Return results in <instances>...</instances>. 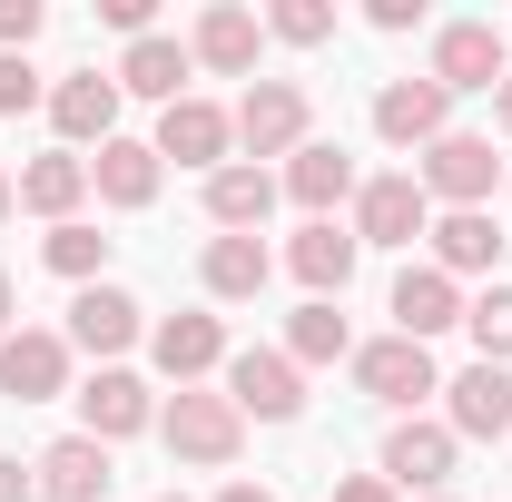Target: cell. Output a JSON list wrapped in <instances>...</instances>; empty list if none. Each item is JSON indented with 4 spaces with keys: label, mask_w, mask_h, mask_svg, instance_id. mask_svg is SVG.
<instances>
[{
    "label": "cell",
    "mask_w": 512,
    "mask_h": 502,
    "mask_svg": "<svg viewBox=\"0 0 512 502\" xmlns=\"http://www.w3.org/2000/svg\"><path fill=\"white\" fill-rule=\"evenodd\" d=\"M158 434H168V453H178V463L227 473V463L247 453V414H237L227 394H207V384H178V404L158 414Z\"/></svg>",
    "instance_id": "6da1fadb"
},
{
    "label": "cell",
    "mask_w": 512,
    "mask_h": 502,
    "mask_svg": "<svg viewBox=\"0 0 512 502\" xmlns=\"http://www.w3.org/2000/svg\"><path fill=\"white\" fill-rule=\"evenodd\" d=\"M227 119H237L247 168H266V158H296V148L316 138V99H306L296 79H247V99H237Z\"/></svg>",
    "instance_id": "7a4b0ae2"
},
{
    "label": "cell",
    "mask_w": 512,
    "mask_h": 502,
    "mask_svg": "<svg viewBox=\"0 0 512 502\" xmlns=\"http://www.w3.org/2000/svg\"><path fill=\"white\" fill-rule=\"evenodd\" d=\"M227 404H237L247 424H296V414H306L296 355H286V345H237V355H227Z\"/></svg>",
    "instance_id": "3957f363"
},
{
    "label": "cell",
    "mask_w": 512,
    "mask_h": 502,
    "mask_svg": "<svg viewBox=\"0 0 512 502\" xmlns=\"http://www.w3.org/2000/svg\"><path fill=\"white\" fill-rule=\"evenodd\" d=\"M414 188L434 197V207H483V197L503 188V158H493V138H473V128H453L424 148V168H414Z\"/></svg>",
    "instance_id": "277c9868"
},
{
    "label": "cell",
    "mask_w": 512,
    "mask_h": 502,
    "mask_svg": "<svg viewBox=\"0 0 512 502\" xmlns=\"http://www.w3.org/2000/svg\"><path fill=\"white\" fill-rule=\"evenodd\" d=\"M345 365H355V384H365L375 404H394V414H414L424 394H444V375H434V345H414V335H375V345H355Z\"/></svg>",
    "instance_id": "5b68a950"
},
{
    "label": "cell",
    "mask_w": 512,
    "mask_h": 502,
    "mask_svg": "<svg viewBox=\"0 0 512 502\" xmlns=\"http://www.w3.org/2000/svg\"><path fill=\"white\" fill-rule=\"evenodd\" d=\"M434 227V197L414 188V168H384L355 188V247H414Z\"/></svg>",
    "instance_id": "8992f818"
},
{
    "label": "cell",
    "mask_w": 512,
    "mask_h": 502,
    "mask_svg": "<svg viewBox=\"0 0 512 502\" xmlns=\"http://www.w3.org/2000/svg\"><path fill=\"white\" fill-rule=\"evenodd\" d=\"M453 453H463V443H453V424H434V414H394V434H384V483H394V493H444L453 483Z\"/></svg>",
    "instance_id": "52a82bcc"
},
{
    "label": "cell",
    "mask_w": 512,
    "mask_h": 502,
    "mask_svg": "<svg viewBox=\"0 0 512 502\" xmlns=\"http://www.w3.org/2000/svg\"><path fill=\"white\" fill-rule=\"evenodd\" d=\"M168 158L197 168V178H217V168L237 158V119H227L217 99H197V89H188L178 109H158V168H168Z\"/></svg>",
    "instance_id": "ba28073f"
},
{
    "label": "cell",
    "mask_w": 512,
    "mask_h": 502,
    "mask_svg": "<svg viewBox=\"0 0 512 502\" xmlns=\"http://www.w3.org/2000/svg\"><path fill=\"white\" fill-rule=\"evenodd\" d=\"M424 79L453 89V99H463V89H503V79H512L503 30H493V20H444V30H434V69H424Z\"/></svg>",
    "instance_id": "9c48e42d"
},
{
    "label": "cell",
    "mask_w": 512,
    "mask_h": 502,
    "mask_svg": "<svg viewBox=\"0 0 512 502\" xmlns=\"http://www.w3.org/2000/svg\"><path fill=\"white\" fill-rule=\"evenodd\" d=\"M0 394H10V404H60V394H69V335H60V325L0 335Z\"/></svg>",
    "instance_id": "30bf717a"
},
{
    "label": "cell",
    "mask_w": 512,
    "mask_h": 502,
    "mask_svg": "<svg viewBox=\"0 0 512 502\" xmlns=\"http://www.w3.org/2000/svg\"><path fill=\"white\" fill-rule=\"evenodd\" d=\"M69 355H99V365H119L128 345L148 335V306L128 296V286H79V306H69Z\"/></svg>",
    "instance_id": "8fae6325"
},
{
    "label": "cell",
    "mask_w": 512,
    "mask_h": 502,
    "mask_svg": "<svg viewBox=\"0 0 512 502\" xmlns=\"http://www.w3.org/2000/svg\"><path fill=\"white\" fill-rule=\"evenodd\" d=\"M50 128H60L79 158L109 148V138H119V79H109V69H69V79H50Z\"/></svg>",
    "instance_id": "7c38bea8"
},
{
    "label": "cell",
    "mask_w": 512,
    "mask_h": 502,
    "mask_svg": "<svg viewBox=\"0 0 512 502\" xmlns=\"http://www.w3.org/2000/svg\"><path fill=\"white\" fill-rule=\"evenodd\" d=\"M158 424V394L128 375V365H99V375L79 384V434L89 443H128V434H148Z\"/></svg>",
    "instance_id": "4fadbf2b"
},
{
    "label": "cell",
    "mask_w": 512,
    "mask_h": 502,
    "mask_svg": "<svg viewBox=\"0 0 512 502\" xmlns=\"http://www.w3.org/2000/svg\"><path fill=\"white\" fill-rule=\"evenodd\" d=\"M375 138L384 148H434V138H453V89H434V79H384L375 89Z\"/></svg>",
    "instance_id": "5bb4252c"
},
{
    "label": "cell",
    "mask_w": 512,
    "mask_h": 502,
    "mask_svg": "<svg viewBox=\"0 0 512 502\" xmlns=\"http://www.w3.org/2000/svg\"><path fill=\"white\" fill-rule=\"evenodd\" d=\"M444 424H453V443H503L512 434V365H463L444 384Z\"/></svg>",
    "instance_id": "9a60e30c"
},
{
    "label": "cell",
    "mask_w": 512,
    "mask_h": 502,
    "mask_svg": "<svg viewBox=\"0 0 512 502\" xmlns=\"http://www.w3.org/2000/svg\"><path fill=\"white\" fill-rule=\"evenodd\" d=\"M256 50H266V20H256L247 0L197 10V30H188V60L197 69H217V79H256Z\"/></svg>",
    "instance_id": "2e32d148"
},
{
    "label": "cell",
    "mask_w": 512,
    "mask_h": 502,
    "mask_svg": "<svg viewBox=\"0 0 512 502\" xmlns=\"http://www.w3.org/2000/svg\"><path fill=\"white\" fill-rule=\"evenodd\" d=\"M424 266H444L453 286H463V276H493V266H503V227H493V207H444V217H434V227H424Z\"/></svg>",
    "instance_id": "e0dca14e"
},
{
    "label": "cell",
    "mask_w": 512,
    "mask_h": 502,
    "mask_svg": "<svg viewBox=\"0 0 512 502\" xmlns=\"http://www.w3.org/2000/svg\"><path fill=\"white\" fill-rule=\"evenodd\" d=\"M119 99H158V109H178L188 99V79H197V60H188V40H168V30H148V40H128L119 50Z\"/></svg>",
    "instance_id": "ac0fdd59"
},
{
    "label": "cell",
    "mask_w": 512,
    "mask_h": 502,
    "mask_svg": "<svg viewBox=\"0 0 512 502\" xmlns=\"http://www.w3.org/2000/svg\"><path fill=\"white\" fill-rule=\"evenodd\" d=\"M148 355H158L168 384L227 375V325H217V315H158V325H148Z\"/></svg>",
    "instance_id": "d6986e66"
},
{
    "label": "cell",
    "mask_w": 512,
    "mask_h": 502,
    "mask_svg": "<svg viewBox=\"0 0 512 502\" xmlns=\"http://www.w3.org/2000/svg\"><path fill=\"white\" fill-rule=\"evenodd\" d=\"M355 227H335V217H306V227H296V247H286V266H296V286H306V296H325V306H335V296H345V286H355Z\"/></svg>",
    "instance_id": "ffe728a7"
},
{
    "label": "cell",
    "mask_w": 512,
    "mask_h": 502,
    "mask_svg": "<svg viewBox=\"0 0 512 502\" xmlns=\"http://www.w3.org/2000/svg\"><path fill=\"white\" fill-rule=\"evenodd\" d=\"M444 325H463V286H453L444 266H404V276H394V335L434 345Z\"/></svg>",
    "instance_id": "44dd1931"
},
{
    "label": "cell",
    "mask_w": 512,
    "mask_h": 502,
    "mask_svg": "<svg viewBox=\"0 0 512 502\" xmlns=\"http://www.w3.org/2000/svg\"><path fill=\"white\" fill-rule=\"evenodd\" d=\"M355 188H365V178H355V158H345L335 138H306V148L286 158V197H296L306 217H335V207H345Z\"/></svg>",
    "instance_id": "7402d4cb"
},
{
    "label": "cell",
    "mask_w": 512,
    "mask_h": 502,
    "mask_svg": "<svg viewBox=\"0 0 512 502\" xmlns=\"http://www.w3.org/2000/svg\"><path fill=\"white\" fill-rule=\"evenodd\" d=\"M276 197H286V178H276V168H247V158H227V168L207 178V217H217L227 237H256Z\"/></svg>",
    "instance_id": "603a6c76"
},
{
    "label": "cell",
    "mask_w": 512,
    "mask_h": 502,
    "mask_svg": "<svg viewBox=\"0 0 512 502\" xmlns=\"http://www.w3.org/2000/svg\"><path fill=\"white\" fill-rule=\"evenodd\" d=\"M30 473H40V493H50V502H109V473H119V463H109V443L60 434L40 463H30Z\"/></svg>",
    "instance_id": "cb8c5ba5"
},
{
    "label": "cell",
    "mask_w": 512,
    "mask_h": 502,
    "mask_svg": "<svg viewBox=\"0 0 512 502\" xmlns=\"http://www.w3.org/2000/svg\"><path fill=\"white\" fill-rule=\"evenodd\" d=\"M79 197H89V158H79V148H50V158H30V168H20V207H30V217H50V227L79 217Z\"/></svg>",
    "instance_id": "d4e9b609"
},
{
    "label": "cell",
    "mask_w": 512,
    "mask_h": 502,
    "mask_svg": "<svg viewBox=\"0 0 512 502\" xmlns=\"http://www.w3.org/2000/svg\"><path fill=\"white\" fill-rule=\"evenodd\" d=\"M197 276H207V296H217V306H247V296H266L276 256L256 247V237H207V256H197Z\"/></svg>",
    "instance_id": "484cf974"
},
{
    "label": "cell",
    "mask_w": 512,
    "mask_h": 502,
    "mask_svg": "<svg viewBox=\"0 0 512 502\" xmlns=\"http://www.w3.org/2000/svg\"><path fill=\"white\" fill-rule=\"evenodd\" d=\"M89 188L109 197V207H148L158 197V138H109L89 158Z\"/></svg>",
    "instance_id": "4316f807"
},
{
    "label": "cell",
    "mask_w": 512,
    "mask_h": 502,
    "mask_svg": "<svg viewBox=\"0 0 512 502\" xmlns=\"http://www.w3.org/2000/svg\"><path fill=\"white\" fill-rule=\"evenodd\" d=\"M286 355H296V375H306V365H335V355H355V335H345V315L325 306V296H306V306L286 315Z\"/></svg>",
    "instance_id": "83f0119b"
},
{
    "label": "cell",
    "mask_w": 512,
    "mask_h": 502,
    "mask_svg": "<svg viewBox=\"0 0 512 502\" xmlns=\"http://www.w3.org/2000/svg\"><path fill=\"white\" fill-rule=\"evenodd\" d=\"M40 256H50V276H69V286H99V266H109V237H99L89 217H69V227H50V237H40Z\"/></svg>",
    "instance_id": "f1b7e54d"
},
{
    "label": "cell",
    "mask_w": 512,
    "mask_h": 502,
    "mask_svg": "<svg viewBox=\"0 0 512 502\" xmlns=\"http://www.w3.org/2000/svg\"><path fill=\"white\" fill-rule=\"evenodd\" d=\"M463 335L483 345V365H512V286H483V296H463Z\"/></svg>",
    "instance_id": "f546056e"
},
{
    "label": "cell",
    "mask_w": 512,
    "mask_h": 502,
    "mask_svg": "<svg viewBox=\"0 0 512 502\" xmlns=\"http://www.w3.org/2000/svg\"><path fill=\"white\" fill-rule=\"evenodd\" d=\"M266 40H286V50H325V40H335V0H276V10H266Z\"/></svg>",
    "instance_id": "4dcf8cb0"
},
{
    "label": "cell",
    "mask_w": 512,
    "mask_h": 502,
    "mask_svg": "<svg viewBox=\"0 0 512 502\" xmlns=\"http://www.w3.org/2000/svg\"><path fill=\"white\" fill-rule=\"evenodd\" d=\"M50 89H40V69L20 60V50H0V119H20V109H40Z\"/></svg>",
    "instance_id": "1f68e13d"
},
{
    "label": "cell",
    "mask_w": 512,
    "mask_h": 502,
    "mask_svg": "<svg viewBox=\"0 0 512 502\" xmlns=\"http://www.w3.org/2000/svg\"><path fill=\"white\" fill-rule=\"evenodd\" d=\"M40 20H50L40 0H0V50H20V60H30V40H40Z\"/></svg>",
    "instance_id": "d6a6232c"
},
{
    "label": "cell",
    "mask_w": 512,
    "mask_h": 502,
    "mask_svg": "<svg viewBox=\"0 0 512 502\" xmlns=\"http://www.w3.org/2000/svg\"><path fill=\"white\" fill-rule=\"evenodd\" d=\"M335 502H404V493H394L384 473H345V483H335Z\"/></svg>",
    "instance_id": "836d02e7"
},
{
    "label": "cell",
    "mask_w": 512,
    "mask_h": 502,
    "mask_svg": "<svg viewBox=\"0 0 512 502\" xmlns=\"http://www.w3.org/2000/svg\"><path fill=\"white\" fill-rule=\"evenodd\" d=\"M99 20H109V30H128V40H148V0H99Z\"/></svg>",
    "instance_id": "e575fe53"
},
{
    "label": "cell",
    "mask_w": 512,
    "mask_h": 502,
    "mask_svg": "<svg viewBox=\"0 0 512 502\" xmlns=\"http://www.w3.org/2000/svg\"><path fill=\"white\" fill-rule=\"evenodd\" d=\"M365 20H375V30H414V20H424V0H365Z\"/></svg>",
    "instance_id": "d590c367"
},
{
    "label": "cell",
    "mask_w": 512,
    "mask_h": 502,
    "mask_svg": "<svg viewBox=\"0 0 512 502\" xmlns=\"http://www.w3.org/2000/svg\"><path fill=\"white\" fill-rule=\"evenodd\" d=\"M30 493H40V473H30L20 453H0V502H30Z\"/></svg>",
    "instance_id": "8d00e7d4"
},
{
    "label": "cell",
    "mask_w": 512,
    "mask_h": 502,
    "mask_svg": "<svg viewBox=\"0 0 512 502\" xmlns=\"http://www.w3.org/2000/svg\"><path fill=\"white\" fill-rule=\"evenodd\" d=\"M217 502H276V493H266V483H227Z\"/></svg>",
    "instance_id": "74e56055"
},
{
    "label": "cell",
    "mask_w": 512,
    "mask_h": 502,
    "mask_svg": "<svg viewBox=\"0 0 512 502\" xmlns=\"http://www.w3.org/2000/svg\"><path fill=\"white\" fill-rule=\"evenodd\" d=\"M493 119H503V138H512V79H503V89H493Z\"/></svg>",
    "instance_id": "f35d334b"
},
{
    "label": "cell",
    "mask_w": 512,
    "mask_h": 502,
    "mask_svg": "<svg viewBox=\"0 0 512 502\" xmlns=\"http://www.w3.org/2000/svg\"><path fill=\"white\" fill-rule=\"evenodd\" d=\"M10 207H20V178H10V168H0V217H10Z\"/></svg>",
    "instance_id": "ab89813d"
},
{
    "label": "cell",
    "mask_w": 512,
    "mask_h": 502,
    "mask_svg": "<svg viewBox=\"0 0 512 502\" xmlns=\"http://www.w3.org/2000/svg\"><path fill=\"white\" fill-rule=\"evenodd\" d=\"M10 315H20V296H10V276H0V335H10Z\"/></svg>",
    "instance_id": "60d3db41"
},
{
    "label": "cell",
    "mask_w": 512,
    "mask_h": 502,
    "mask_svg": "<svg viewBox=\"0 0 512 502\" xmlns=\"http://www.w3.org/2000/svg\"><path fill=\"white\" fill-rule=\"evenodd\" d=\"M158 502H188V493H158Z\"/></svg>",
    "instance_id": "b9f144b4"
},
{
    "label": "cell",
    "mask_w": 512,
    "mask_h": 502,
    "mask_svg": "<svg viewBox=\"0 0 512 502\" xmlns=\"http://www.w3.org/2000/svg\"><path fill=\"white\" fill-rule=\"evenodd\" d=\"M424 502H453V493H424Z\"/></svg>",
    "instance_id": "7bdbcfd3"
}]
</instances>
